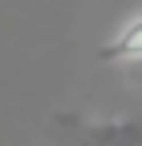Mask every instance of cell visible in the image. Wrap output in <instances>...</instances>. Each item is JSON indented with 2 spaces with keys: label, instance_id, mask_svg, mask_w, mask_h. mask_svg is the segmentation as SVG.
<instances>
[{
  "label": "cell",
  "instance_id": "6da1fadb",
  "mask_svg": "<svg viewBox=\"0 0 142 146\" xmlns=\"http://www.w3.org/2000/svg\"><path fill=\"white\" fill-rule=\"evenodd\" d=\"M59 146H142V119L118 115V119H83V115H59Z\"/></svg>",
  "mask_w": 142,
  "mask_h": 146
},
{
  "label": "cell",
  "instance_id": "7a4b0ae2",
  "mask_svg": "<svg viewBox=\"0 0 142 146\" xmlns=\"http://www.w3.org/2000/svg\"><path fill=\"white\" fill-rule=\"evenodd\" d=\"M99 59L103 63H142V16H134L111 44H103Z\"/></svg>",
  "mask_w": 142,
  "mask_h": 146
}]
</instances>
